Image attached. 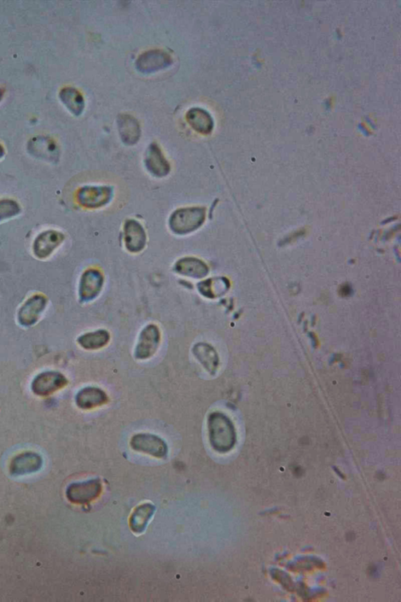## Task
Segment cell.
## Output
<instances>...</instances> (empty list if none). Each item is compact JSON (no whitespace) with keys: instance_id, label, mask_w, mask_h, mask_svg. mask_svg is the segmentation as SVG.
I'll return each mask as SVG.
<instances>
[{"instance_id":"1","label":"cell","mask_w":401,"mask_h":602,"mask_svg":"<svg viewBox=\"0 0 401 602\" xmlns=\"http://www.w3.org/2000/svg\"><path fill=\"white\" fill-rule=\"evenodd\" d=\"M209 443L220 453L230 451L234 447L236 435L233 424L224 414L213 413L208 419Z\"/></svg>"},{"instance_id":"2","label":"cell","mask_w":401,"mask_h":602,"mask_svg":"<svg viewBox=\"0 0 401 602\" xmlns=\"http://www.w3.org/2000/svg\"><path fill=\"white\" fill-rule=\"evenodd\" d=\"M173 64L170 54L164 50L155 49L145 51L139 55L135 67L139 73L150 75L170 68Z\"/></svg>"},{"instance_id":"3","label":"cell","mask_w":401,"mask_h":602,"mask_svg":"<svg viewBox=\"0 0 401 602\" xmlns=\"http://www.w3.org/2000/svg\"><path fill=\"white\" fill-rule=\"evenodd\" d=\"M102 483L99 478L83 482H75L66 490L67 498L73 504H89L96 500L102 493Z\"/></svg>"},{"instance_id":"4","label":"cell","mask_w":401,"mask_h":602,"mask_svg":"<svg viewBox=\"0 0 401 602\" xmlns=\"http://www.w3.org/2000/svg\"><path fill=\"white\" fill-rule=\"evenodd\" d=\"M130 445L135 451L150 455L155 458L162 459L167 457L168 446L166 442L155 435L139 433L133 435Z\"/></svg>"},{"instance_id":"5","label":"cell","mask_w":401,"mask_h":602,"mask_svg":"<svg viewBox=\"0 0 401 602\" xmlns=\"http://www.w3.org/2000/svg\"><path fill=\"white\" fill-rule=\"evenodd\" d=\"M67 384L68 379L62 373L48 370L35 377L31 384V388L35 395L48 396L55 393V391L65 388Z\"/></svg>"},{"instance_id":"6","label":"cell","mask_w":401,"mask_h":602,"mask_svg":"<svg viewBox=\"0 0 401 602\" xmlns=\"http://www.w3.org/2000/svg\"><path fill=\"white\" fill-rule=\"evenodd\" d=\"M205 212L201 208L178 210L170 221L172 229L177 233H188L197 229L204 221Z\"/></svg>"},{"instance_id":"7","label":"cell","mask_w":401,"mask_h":602,"mask_svg":"<svg viewBox=\"0 0 401 602\" xmlns=\"http://www.w3.org/2000/svg\"><path fill=\"white\" fill-rule=\"evenodd\" d=\"M160 341L161 333L158 326L150 324L145 327L139 333L135 348V358L139 360L152 358L159 347Z\"/></svg>"},{"instance_id":"8","label":"cell","mask_w":401,"mask_h":602,"mask_svg":"<svg viewBox=\"0 0 401 602\" xmlns=\"http://www.w3.org/2000/svg\"><path fill=\"white\" fill-rule=\"evenodd\" d=\"M65 235L56 230H46L40 232L35 238L32 251L39 259L48 258L65 241Z\"/></svg>"},{"instance_id":"9","label":"cell","mask_w":401,"mask_h":602,"mask_svg":"<svg viewBox=\"0 0 401 602\" xmlns=\"http://www.w3.org/2000/svg\"><path fill=\"white\" fill-rule=\"evenodd\" d=\"M112 195L113 189L109 187L85 186L77 191L75 198L80 206L95 208L104 205Z\"/></svg>"},{"instance_id":"10","label":"cell","mask_w":401,"mask_h":602,"mask_svg":"<svg viewBox=\"0 0 401 602\" xmlns=\"http://www.w3.org/2000/svg\"><path fill=\"white\" fill-rule=\"evenodd\" d=\"M48 305V299L42 294L33 295L21 306L17 314V319L23 326H32L36 324L40 315Z\"/></svg>"},{"instance_id":"11","label":"cell","mask_w":401,"mask_h":602,"mask_svg":"<svg viewBox=\"0 0 401 602\" xmlns=\"http://www.w3.org/2000/svg\"><path fill=\"white\" fill-rule=\"evenodd\" d=\"M43 466V459L34 452H25L16 455L11 461L10 474L14 476H25L37 472Z\"/></svg>"},{"instance_id":"12","label":"cell","mask_w":401,"mask_h":602,"mask_svg":"<svg viewBox=\"0 0 401 602\" xmlns=\"http://www.w3.org/2000/svg\"><path fill=\"white\" fill-rule=\"evenodd\" d=\"M117 124L121 142L126 145H133L138 142L141 136V129L135 117L130 114H120L117 118Z\"/></svg>"},{"instance_id":"13","label":"cell","mask_w":401,"mask_h":602,"mask_svg":"<svg viewBox=\"0 0 401 602\" xmlns=\"http://www.w3.org/2000/svg\"><path fill=\"white\" fill-rule=\"evenodd\" d=\"M145 166H146L148 171L155 177H166L170 171V163L166 160L159 146L156 143L150 144L147 150Z\"/></svg>"},{"instance_id":"14","label":"cell","mask_w":401,"mask_h":602,"mask_svg":"<svg viewBox=\"0 0 401 602\" xmlns=\"http://www.w3.org/2000/svg\"><path fill=\"white\" fill-rule=\"evenodd\" d=\"M102 285L103 278L100 273L95 270L86 271L80 279L79 290L80 300L90 301L95 299L100 294Z\"/></svg>"},{"instance_id":"15","label":"cell","mask_w":401,"mask_h":602,"mask_svg":"<svg viewBox=\"0 0 401 602\" xmlns=\"http://www.w3.org/2000/svg\"><path fill=\"white\" fill-rule=\"evenodd\" d=\"M108 401V397L104 391L95 387H86L81 389L75 396V403L82 410L101 406Z\"/></svg>"},{"instance_id":"16","label":"cell","mask_w":401,"mask_h":602,"mask_svg":"<svg viewBox=\"0 0 401 602\" xmlns=\"http://www.w3.org/2000/svg\"><path fill=\"white\" fill-rule=\"evenodd\" d=\"M186 120L193 130L197 133L207 135L211 133L214 128V120L207 110L194 107L188 111Z\"/></svg>"},{"instance_id":"17","label":"cell","mask_w":401,"mask_h":602,"mask_svg":"<svg viewBox=\"0 0 401 602\" xmlns=\"http://www.w3.org/2000/svg\"><path fill=\"white\" fill-rule=\"evenodd\" d=\"M155 511V507L145 502L138 506L133 511L130 518V527L133 533L141 534L146 529L149 520L152 518Z\"/></svg>"},{"instance_id":"18","label":"cell","mask_w":401,"mask_h":602,"mask_svg":"<svg viewBox=\"0 0 401 602\" xmlns=\"http://www.w3.org/2000/svg\"><path fill=\"white\" fill-rule=\"evenodd\" d=\"M193 354L204 369L209 373L217 371L219 364L216 350L206 343L196 344L193 348Z\"/></svg>"},{"instance_id":"19","label":"cell","mask_w":401,"mask_h":602,"mask_svg":"<svg viewBox=\"0 0 401 602\" xmlns=\"http://www.w3.org/2000/svg\"><path fill=\"white\" fill-rule=\"evenodd\" d=\"M146 236L141 225L135 220L128 221L126 225V243L128 250L138 252L144 247Z\"/></svg>"},{"instance_id":"20","label":"cell","mask_w":401,"mask_h":602,"mask_svg":"<svg viewBox=\"0 0 401 602\" xmlns=\"http://www.w3.org/2000/svg\"><path fill=\"white\" fill-rule=\"evenodd\" d=\"M30 153L41 159L53 161L57 157V149L52 140L46 138H35L28 144Z\"/></svg>"},{"instance_id":"21","label":"cell","mask_w":401,"mask_h":602,"mask_svg":"<svg viewBox=\"0 0 401 602\" xmlns=\"http://www.w3.org/2000/svg\"><path fill=\"white\" fill-rule=\"evenodd\" d=\"M60 98L63 104L73 115L79 116L85 109V100L81 93L74 87H66L60 93Z\"/></svg>"},{"instance_id":"22","label":"cell","mask_w":401,"mask_h":602,"mask_svg":"<svg viewBox=\"0 0 401 602\" xmlns=\"http://www.w3.org/2000/svg\"><path fill=\"white\" fill-rule=\"evenodd\" d=\"M109 332L104 330L86 332L78 338L79 346L86 350H98L106 346L110 341Z\"/></svg>"},{"instance_id":"23","label":"cell","mask_w":401,"mask_h":602,"mask_svg":"<svg viewBox=\"0 0 401 602\" xmlns=\"http://www.w3.org/2000/svg\"><path fill=\"white\" fill-rule=\"evenodd\" d=\"M178 270L180 273L196 279L205 277L208 272L204 263L196 259L184 260L178 265Z\"/></svg>"},{"instance_id":"24","label":"cell","mask_w":401,"mask_h":602,"mask_svg":"<svg viewBox=\"0 0 401 602\" xmlns=\"http://www.w3.org/2000/svg\"><path fill=\"white\" fill-rule=\"evenodd\" d=\"M21 211L19 203L10 198L0 200V222L16 217Z\"/></svg>"},{"instance_id":"25","label":"cell","mask_w":401,"mask_h":602,"mask_svg":"<svg viewBox=\"0 0 401 602\" xmlns=\"http://www.w3.org/2000/svg\"><path fill=\"white\" fill-rule=\"evenodd\" d=\"M4 155H5L4 148L3 147V146L1 144H0V159H2V158L4 156Z\"/></svg>"},{"instance_id":"26","label":"cell","mask_w":401,"mask_h":602,"mask_svg":"<svg viewBox=\"0 0 401 602\" xmlns=\"http://www.w3.org/2000/svg\"><path fill=\"white\" fill-rule=\"evenodd\" d=\"M3 95V92L1 90H0V101H1Z\"/></svg>"}]
</instances>
